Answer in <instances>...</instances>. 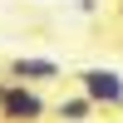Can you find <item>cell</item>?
Returning <instances> with one entry per match:
<instances>
[{
	"label": "cell",
	"instance_id": "obj_3",
	"mask_svg": "<svg viewBox=\"0 0 123 123\" xmlns=\"http://www.w3.org/2000/svg\"><path fill=\"white\" fill-rule=\"evenodd\" d=\"M0 79H20V84H59L64 79V64L54 54H10L0 64Z\"/></svg>",
	"mask_w": 123,
	"mask_h": 123
},
{
	"label": "cell",
	"instance_id": "obj_5",
	"mask_svg": "<svg viewBox=\"0 0 123 123\" xmlns=\"http://www.w3.org/2000/svg\"><path fill=\"white\" fill-rule=\"evenodd\" d=\"M118 15H123V0H118Z\"/></svg>",
	"mask_w": 123,
	"mask_h": 123
},
{
	"label": "cell",
	"instance_id": "obj_6",
	"mask_svg": "<svg viewBox=\"0 0 123 123\" xmlns=\"http://www.w3.org/2000/svg\"><path fill=\"white\" fill-rule=\"evenodd\" d=\"M118 44H123V39H118Z\"/></svg>",
	"mask_w": 123,
	"mask_h": 123
},
{
	"label": "cell",
	"instance_id": "obj_2",
	"mask_svg": "<svg viewBox=\"0 0 123 123\" xmlns=\"http://www.w3.org/2000/svg\"><path fill=\"white\" fill-rule=\"evenodd\" d=\"M74 89L98 108V113H118L123 108V74L108 69V64H84L74 74Z\"/></svg>",
	"mask_w": 123,
	"mask_h": 123
},
{
	"label": "cell",
	"instance_id": "obj_4",
	"mask_svg": "<svg viewBox=\"0 0 123 123\" xmlns=\"http://www.w3.org/2000/svg\"><path fill=\"white\" fill-rule=\"evenodd\" d=\"M49 113H54L59 123H94V118H98V108H94V104H89V98L74 89V94H64L59 104H49Z\"/></svg>",
	"mask_w": 123,
	"mask_h": 123
},
{
	"label": "cell",
	"instance_id": "obj_1",
	"mask_svg": "<svg viewBox=\"0 0 123 123\" xmlns=\"http://www.w3.org/2000/svg\"><path fill=\"white\" fill-rule=\"evenodd\" d=\"M49 98L39 84H20V79H0V123H44Z\"/></svg>",
	"mask_w": 123,
	"mask_h": 123
}]
</instances>
